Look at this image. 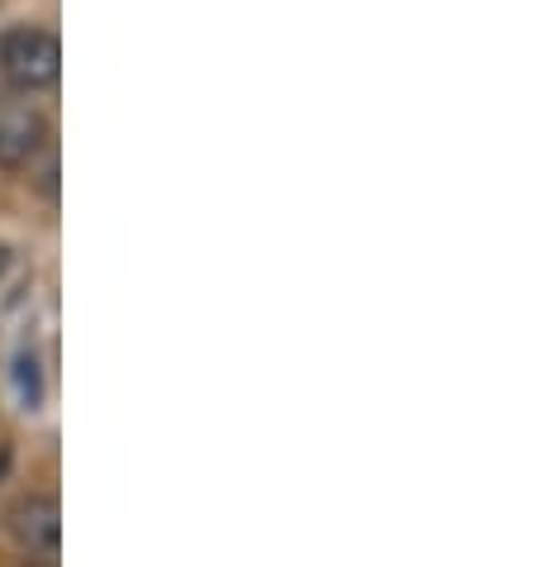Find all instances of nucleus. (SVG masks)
<instances>
[{
    "label": "nucleus",
    "mask_w": 534,
    "mask_h": 567,
    "mask_svg": "<svg viewBox=\"0 0 534 567\" xmlns=\"http://www.w3.org/2000/svg\"><path fill=\"white\" fill-rule=\"evenodd\" d=\"M43 196H58V163H53V157H49V167H43Z\"/></svg>",
    "instance_id": "obj_5"
},
{
    "label": "nucleus",
    "mask_w": 534,
    "mask_h": 567,
    "mask_svg": "<svg viewBox=\"0 0 534 567\" xmlns=\"http://www.w3.org/2000/svg\"><path fill=\"white\" fill-rule=\"evenodd\" d=\"M10 534L24 554H39V558H53L58 544H62V511L53 496H24L20 506L10 511Z\"/></svg>",
    "instance_id": "obj_3"
},
{
    "label": "nucleus",
    "mask_w": 534,
    "mask_h": 567,
    "mask_svg": "<svg viewBox=\"0 0 534 567\" xmlns=\"http://www.w3.org/2000/svg\"><path fill=\"white\" fill-rule=\"evenodd\" d=\"M49 120L34 105H0V167L20 172L49 148Z\"/></svg>",
    "instance_id": "obj_2"
},
{
    "label": "nucleus",
    "mask_w": 534,
    "mask_h": 567,
    "mask_svg": "<svg viewBox=\"0 0 534 567\" xmlns=\"http://www.w3.org/2000/svg\"><path fill=\"white\" fill-rule=\"evenodd\" d=\"M6 267H10V248H0V277H6Z\"/></svg>",
    "instance_id": "obj_6"
},
{
    "label": "nucleus",
    "mask_w": 534,
    "mask_h": 567,
    "mask_svg": "<svg viewBox=\"0 0 534 567\" xmlns=\"http://www.w3.org/2000/svg\"><path fill=\"white\" fill-rule=\"evenodd\" d=\"M0 76L20 91V96H39L53 91L62 76V43L49 29H10L0 39Z\"/></svg>",
    "instance_id": "obj_1"
},
{
    "label": "nucleus",
    "mask_w": 534,
    "mask_h": 567,
    "mask_svg": "<svg viewBox=\"0 0 534 567\" xmlns=\"http://www.w3.org/2000/svg\"><path fill=\"white\" fill-rule=\"evenodd\" d=\"M14 386H20L24 411H39V401H43V372H39V358L34 353L14 358Z\"/></svg>",
    "instance_id": "obj_4"
}]
</instances>
